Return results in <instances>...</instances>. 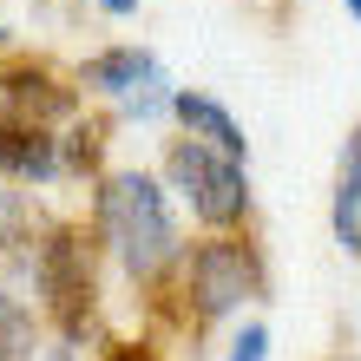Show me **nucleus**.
I'll use <instances>...</instances> for the list:
<instances>
[{"label":"nucleus","instance_id":"nucleus-1","mask_svg":"<svg viewBox=\"0 0 361 361\" xmlns=\"http://www.w3.org/2000/svg\"><path fill=\"white\" fill-rule=\"evenodd\" d=\"M92 237L132 289L164 295L184 257V224H178V197L164 190L158 171L118 164V171L92 178Z\"/></svg>","mask_w":361,"mask_h":361},{"label":"nucleus","instance_id":"nucleus-2","mask_svg":"<svg viewBox=\"0 0 361 361\" xmlns=\"http://www.w3.org/2000/svg\"><path fill=\"white\" fill-rule=\"evenodd\" d=\"M99 263L105 250L92 237V224H73V217H39L27 250H13L0 269H20L39 295V315L53 322L59 342H86L92 322H99Z\"/></svg>","mask_w":361,"mask_h":361},{"label":"nucleus","instance_id":"nucleus-3","mask_svg":"<svg viewBox=\"0 0 361 361\" xmlns=\"http://www.w3.org/2000/svg\"><path fill=\"white\" fill-rule=\"evenodd\" d=\"M178 295V315L190 329H210V322H230L243 315V302H263L269 295V263H263V243L250 230H204L197 243H184L171 289Z\"/></svg>","mask_w":361,"mask_h":361},{"label":"nucleus","instance_id":"nucleus-4","mask_svg":"<svg viewBox=\"0 0 361 361\" xmlns=\"http://www.w3.org/2000/svg\"><path fill=\"white\" fill-rule=\"evenodd\" d=\"M158 178L204 230H250V210H257L250 164H237V158H224V152H210V145L178 132V138H164Z\"/></svg>","mask_w":361,"mask_h":361},{"label":"nucleus","instance_id":"nucleus-5","mask_svg":"<svg viewBox=\"0 0 361 361\" xmlns=\"http://www.w3.org/2000/svg\"><path fill=\"white\" fill-rule=\"evenodd\" d=\"M79 99V79H59L47 59H0V125H59Z\"/></svg>","mask_w":361,"mask_h":361},{"label":"nucleus","instance_id":"nucleus-6","mask_svg":"<svg viewBox=\"0 0 361 361\" xmlns=\"http://www.w3.org/2000/svg\"><path fill=\"white\" fill-rule=\"evenodd\" d=\"M171 125H178L184 138L210 145V152H224V158L250 164V132H243V118L230 112L217 92H204V86H178V99H171Z\"/></svg>","mask_w":361,"mask_h":361},{"label":"nucleus","instance_id":"nucleus-7","mask_svg":"<svg viewBox=\"0 0 361 361\" xmlns=\"http://www.w3.org/2000/svg\"><path fill=\"white\" fill-rule=\"evenodd\" d=\"M152 73H164V66H158L152 47H138V39L99 47V53H86L73 66V79H79V92H86V99H118V92H132L138 79H152Z\"/></svg>","mask_w":361,"mask_h":361},{"label":"nucleus","instance_id":"nucleus-8","mask_svg":"<svg viewBox=\"0 0 361 361\" xmlns=\"http://www.w3.org/2000/svg\"><path fill=\"white\" fill-rule=\"evenodd\" d=\"M329 230H335V243H342V257H361V125H348L342 152H335Z\"/></svg>","mask_w":361,"mask_h":361},{"label":"nucleus","instance_id":"nucleus-9","mask_svg":"<svg viewBox=\"0 0 361 361\" xmlns=\"http://www.w3.org/2000/svg\"><path fill=\"white\" fill-rule=\"evenodd\" d=\"M0 361H39V309L0 276Z\"/></svg>","mask_w":361,"mask_h":361},{"label":"nucleus","instance_id":"nucleus-10","mask_svg":"<svg viewBox=\"0 0 361 361\" xmlns=\"http://www.w3.org/2000/svg\"><path fill=\"white\" fill-rule=\"evenodd\" d=\"M171 73H152V79H138L132 92H118L112 99V125H158V118H171Z\"/></svg>","mask_w":361,"mask_h":361},{"label":"nucleus","instance_id":"nucleus-11","mask_svg":"<svg viewBox=\"0 0 361 361\" xmlns=\"http://www.w3.org/2000/svg\"><path fill=\"white\" fill-rule=\"evenodd\" d=\"M33 197H27V184H13V178H0V263L13 257V250H27L33 237Z\"/></svg>","mask_w":361,"mask_h":361},{"label":"nucleus","instance_id":"nucleus-12","mask_svg":"<svg viewBox=\"0 0 361 361\" xmlns=\"http://www.w3.org/2000/svg\"><path fill=\"white\" fill-rule=\"evenodd\" d=\"M224 361H269V329L257 322V315L230 335V355H224Z\"/></svg>","mask_w":361,"mask_h":361},{"label":"nucleus","instance_id":"nucleus-13","mask_svg":"<svg viewBox=\"0 0 361 361\" xmlns=\"http://www.w3.org/2000/svg\"><path fill=\"white\" fill-rule=\"evenodd\" d=\"M92 361H164V348L158 342H105Z\"/></svg>","mask_w":361,"mask_h":361},{"label":"nucleus","instance_id":"nucleus-14","mask_svg":"<svg viewBox=\"0 0 361 361\" xmlns=\"http://www.w3.org/2000/svg\"><path fill=\"white\" fill-rule=\"evenodd\" d=\"M39 361H92L86 342H53V348H39Z\"/></svg>","mask_w":361,"mask_h":361},{"label":"nucleus","instance_id":"nucleus-15","mask_svg":"<svg viewBox=\"0 0 361 361\" xmlns=\"http://www.w3.org/2000/svg\"><path fill=\"white\" fill-rule=\"evenodd\" d=\"M92 7H99L105 20H132V13H138V0H92Z\"/></svg>","mask_w":361,"mask_h":361},{"label":"nucleus","instance_id":"nucleus-16","mask_svg":"<svg viewBox=\"0 0 361 361\" xmlns=\"http://www.w3.org/2000/svg\"><path fill=\"white\" fill-rule=\"evenodd\" d=\"M342 7H348V20H355V27H361V0H342Z\"/></svg>","mask_w":361,"mask_h":361},{"label":"nucleus","instance_id":"nucleus-17","mask_svg":"<svg viewBox=\"0 0 361 361\" xmlns=\"http://www.w3.org/2000/svg\"><path fill=\"white\" fill-rule=\"evenodd\" d=\"M0 47H7V27H0Z\"/></svg>","mask_w":361,"mask_h":361}]
</instances>
